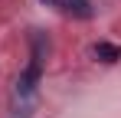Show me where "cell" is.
I'll list each match as a JSON object with an SVG mask.
<instances>
[{"mask_svg":"<svg viewBox=\"0 0 121 118\" xmlns=\"http://www.w3.org/2000/svg\"><path fill=\"white\" fill-rule=\"evenodd\" d=\"M46 7H56L59 13L65 17H75V20H88L92 17V3L88 0H43Z\"/></svg>","mask_w":121,"mask_h":118,"instance_id":"cell-1","label":"cell"},{"mask_svg":"<svg viewBox=\"0 0 121 118\" xmlns=\"http://www.w3.org/2000/svg\"><path fill=\"white\" fill-rule=\"evenodd\" d=\"M92 56L98 59V62H118L121 59V46L118 43H95L92 46Z\"/></svg>","mask_w":121,"mask_h":118,"instance_id":"cell-2","label":"cell"}]
</instances>
